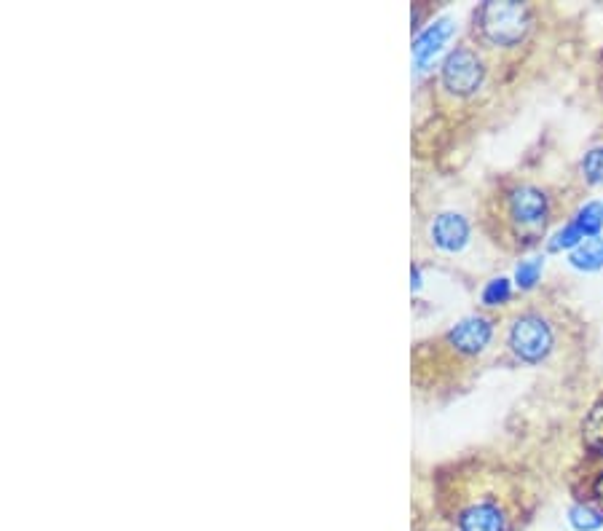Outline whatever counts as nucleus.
<instances>
[{
  "mask_svg": "<svg viewBox=\"0 0 603 531\" xmlns=\"http://www.w3.org/2000/svg\"><path fill=\"white\" fill-rule=\"evenodd\" d=\"M469 223L456 212H443L432 223V242L445 253H459L467 245Z\"/></svg>",
  "mask_w": 603,
  "mask_h": 531,
  "instance_id": "nucleus-7",
  "label": "nucleus"
},
{
  "mask_svg": "<svg viewBox=\"0 0 603 531\" xmlns=\"http://www.w3.org/2000/svg\"><path fill=\"white\" fill-rule=\"evenodd\" d=\"M510 293H512V287H510V279H491L486 285V290H483V304L486 306H499V304H507L510 301Z\"/></svg>",
  "mask_w": 603,
  "mask_h": 531,
  "instance_id": "nucleus-13",
  "label": "nucleus"
},
{
  "mask_svg": "<svg viewBox=\"0 0 603 531\" xmlns=\"http://www.w3.org/2000/svg\"><path fill=\"white\" fill-rule=\"evenodd\" d=\"M507 346L518 360L536 365L553 354L555 330L545 314L523 312L512 320L510 330H507Z\"/></svg>",
  "mask_w": 603,
  "mask_h": 531,
  "instance_id": "nucleus-3",
  "label": "nucleus"
},
{
  "mask_svg": "<svg viewBox=\"0 0 603 531\" xmlns=\"http://www.w3.org/2000/svg\"><path fill=\"white\" fill-rule=\"evenodd\" d=\"M456 529L459 531H510V513L502 499L494 494L464 499L456 510Z\"/></svg>",
  "mask_w": 603,
  "mask_h": 531,
  "instance_id": "nucleus-5",
  "label": "nucleus"
},
{
  "mask_svg": "<svg viewBox=\"0 0 603 531\" xmlns=\"http://www.w3.org/2000/svg\"><path fill=\"white\" fill-rule=\"evenodd\" d=\"M582 172L590 186H603V145L587 151V156L582 159Z\"/></svg>",
  "mask_w": 603,
  "mask_h": 531,
  "instance_id": "nucleus-12",
  "label": "nucleus"
},
{
  "mask_svg": "<svg viewBox=\"0 0 603 531\" xmlns=\"http://www.w3.org/2000/svg\"><path fill=\"white\" fill-rule=\"evenodd\" d=\"M593 497H595V502H598V507H601V513H603V472L598 475V478H595Z\"/></svg>",
  "mask_w": 603,
  "mask_h": 531,
  "instance_id": "nucleus-16",
  "label": "nucleus"
},
{
  "mask_svg": "<svg viewBox=\"0 0 603 531\" xmlns=\"http://www.w3.org/2000/svg\"><path fill=\"white\" fill-rule=\"evenodd\" d=\"M483 81H486V62H483L478 49L456 46L445 57L443 68H440V86L448 97L467 100L472 94H478Z\"/></svg>",
  "mask_w": 603,
  "mask_h": 531,
  "instance_id": "nucleus-4",
  "label": "nucleus"
},
{
  "mask_svg": "<svg viewBox=\"0 0 603 531\" xmlns=\"http://www.w3.org/2000/svg\"><path fill=\"white\" fill-rule=\"evenodd\" d=\"M571 523H574V526H577V529H582V531L601 529L603 513H598V510H593V507L579 505V507H574V510H571Z\"/></svg>",
  "mask_w": 603,
  "mask_h": 531,
  "instance_id": "nucleus-14",
  "label": "nucleus"
},
{
  "mask_svg": "<svg viewBox=\"0 0 603 531\" xmlns=\"http://www.w3.org/2000/svg\"><path fill=\"white\" fill-rule=\"evenodd\" d=\"M448 35H451V22H448V19L437 22L435 27H429L427 33L421 35L419 41H416V46H413V54H416V59H419V62H427V59L432 57L440 46H443Z\"/></svg>",
  "mask_w": 603,
  "mask_h": 531,
  "instance_id": "nucleus-8",
  "label": "nucleus"
},
{
  "mask_svg": "<svg viewBox=\"0 0 603 531\" xmlns=\"http://www.w3.org/2000/svg\"><path fill=\"white\" fill-rule=\"evenodd\" d=\"M550 196L536 186H515L504 194V220L520 239H534L550 220Z\"/></svg>",
  "mask_w": 603,
  "mask_h": 531,
  "instance_id": "nucleus-2",
  "label": "nucleus"
},
{
  "mask_svg": "<svg viewBox=\"0 0 603 531\" xmlns=\"http://www.w3.org/2000/svg\"><path fill=\"white\" fill-rule=\"evenodd\" d=\"M491 338H494V322L488 320V317H467V320L456 322L445 338L440 341L443 346L451 349V354L461 357V360H467V357H478L488 344H491Z\"/></svg>",
  "mask_w": 603,
  "mask_h": 531,
  "instance_id": "nucleus-6",
  "label": "nucleus"
},
{
  "mask_svg": "<svg viewBox=\"0 0 603 531\" xmlns=\"http://www.w3.org/2000/svg\"><path fill=\"white\" fill-rule=\"evenodd\" d=\"M571 263H574L577 269H585V271L601 269L603 266V239L601 236L585 239L582 245L574 247V253H571Z\"/></svg>",
  "mask_w": 603,
  "mask_h": 531,
  "instance_id": "nucleus-9",
  "label": "nucleus"
},
{
  "mask_svg": "<svg viewBox=\"0 0 603 531\" xmlns=\"http://www.w3.org/2000/svg\"><path fill=\"white\" fill-rule=\"evenodd\" d=\"M531 9L518 0H502V3H483L475 17L478 38L494 49H515L526 41L531 30Z\"/></svg>",
  "mask_w": 603,
  "mask_h": 531,
  "instance_id": "nucleus-1",
  "label": "nucleus"
},
{
  "mask_svg": "<svg viewBox=\"0 0 603 531\" xmlns=\"http://www.w3.org/2000/svg\"><path fill=\"white\" fill-rule=\"evenodd\" d=\"M539 274H542V261H526L518 266L515 279H518V285L523 287V290H528V287H534L536 282H539Z\"/></svg>",
  "mask_w": 603,
  "mask_h": 531,
  "instance_id": "nucleus-15",
  "label": "nucleus"
},
{
  "mask_svg": "<svg viewBox=\"0 0 603 531\" xmlns=\"http://www.w3.org/2000/svg\"><path fill=\"white\" fill-rule=\"evenodd\" d=\"M585 446L590 451H603V403H598L585 419Z\"/></svg>",
  "mask_w": 603,
  "mask_h": 531,
  "instance_id": "nucleus-11",
  "label": "nucleus"
},
{
  "mask_svg": "<svg viewBox=\"0 0 603 531\" xmlns=\"http://www.w3.org/2000/svg\"><path fill=\"white\" fill-rule=\"evenodd\" d=\"M574 226L579 228V234L585 236V239H593V236H598V231H601V226H603L601 204L593 202V204H587V207H582L577 218H574Z\"/></svg>",
  "mask_w": 603,
  "mask_h": 531,
  "instance_id": "nucleus-10",
  "label": "nucleus"
}]
</instances>
